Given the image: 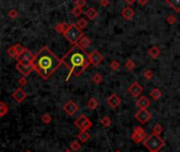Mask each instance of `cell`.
<instances>
[{"label": "cell", "instance_id": "26", "mask_svg": "<svg viewBox=\"0 0 180 152\" xmlns=\"http://www.w3.org/2000/svg\"><path fill=\"white\" fill-rule=\"evenodd\" d=\"M6 54L8 55L10 57H13V58H17L18 57V54H17V51L15 46H12L6 50Z\"/></svg>", "mask_w": 180, "mask_h": 152}, {"label": "cell", "instance_id": "7", "mask_svg": "<svg viewBox=\"0 0 180 152\" xmlns=\"http://www.w3.org/2000/svg\"><path fill=\"white\" fill-rule=\"evenodd\" d=\"M135 118H136L140 124L144 125V124L149 123V121H151L152 115L147 109H140V110L135 114Z\"/></svg>", "mask_w": 180, "mask_h": 152}, {"label": "cell", "instance_id": "27", "mask_svg": "<svg viewBox=\"0 0 180 152\" xmlns=\"http://www.w3.org/2000/svg\"><path fill=\"white\" fill-rule=\"evenodd\" d=\"M92 80H93V82L94 83H96V85H99V83H101L102 81H103V77H102V75L100 73H95L93 75V77H92Z\"/></svg>", "mask_w": 180, "mask_h": 152}, {"label": "cell", "instance_id": "25", "mask_svg": "<svg viewBox=\"0 0 180 152\" xmlns=\"http://www.w3.org/2000/svg\"><path fill=\"white\" fill-rule=\"evenodd\" d=\"M8 112V106L4 102H0V116L3 117Z\"/></svg>", "mask_w": 180, "mask_h": 152}, {"label": "cell", "instance_id": "30", "mask_svg": "<svg viewBox=\"0 0 180 152\" xmlns=\"http://www.w3.org/2000/svg\"><path fill=\"white\" fill-rule=\"evenodd\" d=\"M80 149H81V144L78 141H73V142L71 143V150L72 151L77 152L80 150Z\"/></svg>", "mask_w": 180, "mask_h": 152}, {"label": "cell", "instance_id": "31", "mask_svg": "<svg viewBox=\"0 0 180 152\" xmlns=\"http://www.w3.org/2000/svg\"><path fill=\"white\" fill-rule=\"evenodd\" d=\"M76 24L80 30H84L85 27H87V19H84V18H80L78 21H77Z\"/></svg>", "mask_w": 180, "mask_h": 152}, {"label": "cell", "instance_id": "29", "mask_svg": "<svg viewBox=\"0 0 180 152\" xmlns=\"http://www.w3.org/2000/svg\"><path fill=\"white\" fill-rule=\"evenodd\" d=\"M124 67H125V69L128 70V71H133V70L135 69V67H136V63H135L132 59H128V60H126L125 63H124Z\"/></svg>", "mask_w": 180, "mask_h": 152}, {"label": "cell", "instance_id": "23", "mask_svg": "<svg viewBox=\"0 0 180 152\" xmlns=\"http://www.w3.org/2000/svg\"><path fill=\"white\" fill-rule=\"evenodd\" d=\"M87 121H89V118H87L85 115H80V116H79L78 118L74 121V125L76 126L77 128H79V129H80V128L82 127V126L84 125Z\"/></svg>", "mask_w": 180, "mask_h": 152}, {"label": "cell", "instance_id": "47", "mask_svg": "<svg viewBox=\"0 0 180 152\" xmlns=\"http://www.w3.org/2000/svg\"><path fill=\"white\" fill-rule=\"evenodd\" d=\"M150 152H158V151H150Z\"/></svg>", "mask_w": 180, "mask_h": 152}, {"label": "cell", "instance_id": "22", "mask_svg": "<svg viewBox=\"0 0 180 152\" xmlns=\"http://www.w3.org/2000/svg\"><path fill=\"white\" fill-rule=\"evenodd\" d=\"M166 2L175 11V12H180V0H166Z\"/></svg>", "mask_w": 180, "mask_h": 152}, {"label": "cell", "instance_id": "24", "mask_svg": "<svg viewBox=\"0 0 180 152\" xmlns=\"http://www.w3.org/2000/svg\"><path fill=\"white\" fill-rule=\"evenodd\" d=\"M150 95H151V97L153 98L154 100H158L162 97V92L160 91V89L155 88V89H153L151 92H150Z\"/></svg>", "mask_w": 180, "mask_h": 152}, {"label": "cell", "instance_id": "43", "mask_svg": "<svg viewBox=\"0 0 180 152\" xmlns=\"http://www.w3.org/2000/svg\"><path fill=\"white\" fill-rule=\"evenodd\" d=\"M100 4H101V6H103V8H106V6H109V4H110V0H100Z\"/></svg>", "mask_w": 180, "mask_h": 152}, {"label": "cell", "instance_id": "49", "mask_svg": "<svg viewBox=\"0 0 180 152\" xmlns=\"http://www.w3.org/2000/svg\"><path fill=\"white\" fill-rule=\"evenodd\" d=\"M27 152H32V151H30V150H27Z\"/></svg>", "mask_w": 180, "mask_h": 152}, {"label": "cell", "instance_id": "1", "mask_svg": "<svg viewBox=\"0 0 180 152\" xmlns=\"http://www.w3.org/2000/svg\"><path fill=\"white\" fill-rule=\"evenodd\" d=\"M62 63L68 69L70 73L66 78V80H70V77L72 75L78 77L84 72L91 65L90 60V54H87V51L81 48L78 44H74L70 49L68 53L61 58Z\"/></svg>", "mask_w": 180, "mask_h": 152}, {"label": "cell", "instance_id": "38", "mask_svg": "<svg viewBox=\"0 0 180 152\" xmlns=\"http://www.w3.org/2000/svg\"><path fill=\"white\" fill-rule=\"evenodd\" d=\"M74 3H75V6L82 8H84V6H85V4H87V1H85V0H75Z\"/></svg>", "mask_w": 180, "mask_h": 152}, {"label": "cell", "instance_id": "12", "mask_svg": "<svg viewBox=\"0 0 180 152\" xmlns=\"http://www.w3.org/2000/svg\"><path fill=\"white\" fill-rule=\"evenodd\" d=\"M16 69L18 72H20L21 75L27 77V75L31 74V72L33 71V67L32 66H27V65H23L21 63H16Z\"/></svg>", "mask_w": 180, "mask_h": 152}, {"label": "cell", "instance_id": "9", "mask_svg": "<svg viewBox=\"0 0 180 152\" xmlns=\"http://www.w3.org/2000/svg\"><path fill=\"white\" fill-rule=\"evenodd\" d=\"M78 110H79V106L75 102H73V100H68L63 106V111L68 115H70V116H73Z\"/></svg>", "mask_w": 180, "mask_h": 152}, {"label": "cell", "instance_id": "18", "mask_svg": "<svg viewBox=\"0 0 180 152\" xmlns=\"http://www.w3.org/2000/svg\"><path fill=\"white\" fill-rule=\"evenodd\" d=\"M85 16L87 17V19L90 20H94L96 17L98 16V11L95 8H89L85 12Z\"/></svg>", "mask_w": 180, "mask_h": 152}, {"label": "cell", "instance_id": "10", "mask_svg": "<svg viewBox=\"0 0 180 152\" xmlns=\"http://www.w3.org/2000/svg\"><path fill=\"white\" fill-rule=\"evenodd\" d=\"M103 59H104L103 55H102L101 53H100L99 51H97V50L93 51V52L90 54V60H91V65L95 66V67L99 66L100 63L103 61Z\"/></svg>", "mask_w": 180, "mask_h": 152}, {"label": "cell", "instance_id": "6", "mask_svg": "<svg viewBox=\"0 0 180 152\" xmlns=\"http://www.w3.org/2000/svg\"><path fill=\"white\" fill-rule=\"evenodd\" d=\"M35 56L36 55H34L31 51L25 49V50L23 51L22 54L19 55V56L17 57V63H23V65H27V66H32L34 59H35Z\"/></svg>", "mask_w": 180, "mask_h": 152}, {"label": "cell", "instance_id": "32", "mask_svg": "<svg viewBox=\"0 0 180 152\" xmlns=\"http://www.w3.org/2000/svg\"><path fill=\"white\" fill-rule=\"evenodd\" d=\"M41 121H42V123L46 124V125H48V124H50V123H52V121H53L52 115L49 114V113H44V114L41 116Z\"/></svg>", "mask_w": 180, "mask_h": 152}, {"label": "cell", "instance_id": "42", "mask_svg": "<svg viewBox=\"0 0 180 152\" xmlns=\"http://www.w3.org/2000/svg\"><path fill=\"white\" fill-rule=\"evenodd\" d=\"M18 83L21 86V88L24 87L25 85H27V77H25V76L20 77V78L18 79Z\"/></svg>", "mask_w": 180, "mask_h": 152}, {"label": "cell", "instance_id": "36", "mask_svg": "<svg viewBox=\"0 0 180 152\" xmlns=\"http://www.w3.org/2000/svg\"><path fill=\"white\" fill-rule=\"evenodd\" d=\"M92 126H93V124H92V121L89 119V121H87V123H85L84 125L80 128V131H89V130L92 128Z\"/></svg>", "mask_w": 180, "mask_h": 152}, {"label": "cell", "instance_id": "2", "mask_svg": "<svg viewBox=\"0 0 180 152\" xmlns=\"http://www.w3.org/2000/svg\"><path fill=\"white\" fill-rule=\"evenodd\" d=\"M61 63V59H59L48 47H43L36 54L32 67L42 79L46 80L57 71Z\"/></svg>", "mask_w": 180, "mask_h": 152}, {"label": "cell", "instance_id": "37", "mask_svg": "<svg viewBox=\"0 0 180 152\" xmlns=\"http://www.w3.org/2000/svg\"><path fill=\"white\" fill-rule=\"evenodd\" d=\"M143 76L147 80H152V78L154 77V73L151 71V70H145L144 73H143Z\"/></svg>", "mask_w": 180, "mask_h": 152}, {"label": "cell", "instance_id": "44", "mask_svg": "<svg viewBox=\"0 0 180 152\" xmlns=\"http://www.w3.org/2000/svg\"><path fill=\"white\" fill-rule=\"evenodd\" d=\"M125 1V3L126 4H128V5H133V4H135V2L137 1V0H124Z\"/></svg>", "mask_w": 180, "mask_h": 152}, {"label": "cell", "instance_id": "45", "mask_svg": "<svg viewBox=\"0 0 180 152\" xmlns=\"http://www.w3.org/2000/svg\"><path fill=\"white\" fill-rule=\"evenodd\" d=\"M147 1H149V0H137V2H138L140 5H145V4L147 3Z\"/></svg>", "mask_w": 180, "mask_h": 152}, {"label": "cell", "instance_id": "48", "mask_svg": "<svg viewBox=\"0 0 180 152\" xmlns=\"http://www.w3.org/2000/svg\"><path fill=\"white\" fill-rule=\"evenodd\" d=\"M115 152H121V151H119V150H117V151H115Z\"/></svg>", "mask_w": 180, "mask_h": 152}, {"label": "cell", "instance_id": "28", "mask_svg": "<svg viewBox=\"0 0 180 152\" xmlns=\"http://www.w3.org/2000/svg\"><path fill=\"white\" fill-rule=\"evenodd\" d=\"M99 123L101 124L103 127H106V128H108V127H110L111 125H112V121H111V118L109 116H104V117H102L101 119L99 121Z\"/></svg>", "mask_w": 180, "mask_h": 152}, {"label": "cell", "instance_id": "46", "mask_svg": "<svg viewBox=\"0 0 180 152\" xmlns=\"http://www.w3.org/2000/svg\"><path fill=\"white\" fill-rule=\"evenodd\" d=\"M63 152H74V151H72V150H70V149H66V150H64Z\"/></svg>", "mask_w": 180, "mask_h": 152}, {"label": "cell", "instance_id": "20", "mask_svg": "<svg viewBox=\"0 0 180 152\" xmlns=\"http://www.w3.org/2000/svg\"><path fill=\"white\" fill-rule=\"evenodd\" d=\"M78 44L81 47V48H83V49L85 50V49L89 48V47L91 46V44H92V41H91V39H90L89 37H87V36L83 35L82 37H81V39L79 40Z\"/></svg>", "mask_w": 180, "mask_h": 152}, {"label": "cell", "instance_id": "11", "mask_svg": "<svg viewBox=\"0 0 180 152\" xmlns=\"http://www.w3.org/2000/svg\"><path fill=\"white\" fill-rule=\"evenodd\" d=\"M12 97L16 100L17 102L21 104L25 100V98L27 97V94L25 93V91L22 89V88H18L14 91V93L12 94Z\"/></svg>", "mask_w": 180, "mask_h": 152}, {"label": "cell", "instance_id": "8", "mask_svg": "<svg viewBox=\"0 0 180 152\" xmlns=\"http://www.w3.org/2000/svg\"><path fill=\"white\" fill-rule=\"evenodd\" d=\"M128 92L133 96V97H140L141 94H142V92H143V88L138 81H135V82H133L132 85L128 87Z\"/></svg>", "mask_w": 180, "mask_h": 152}, {"label": "cell", "instance_id": "16", "mask_svg": "<svg viewBox=\"0 0 180 152\" xmlns=\"http://www.w3.org/2000/svg\"><path fill=\"white\" fill-rule=\"evenodd\" d=\"M70 27L71 24H68L66 22H61V23H58L57 25H55V31H56L57 33L64 35V34L66 33V31L70 29Z\"/></svg>", "mask_w": 180, "mask_h": 152}, {"label": "cell", "instance_id": "33", "mask_svg": "<svg viewBox=\"0 0 180 152\" xmlns=\"http://www.w3.org/2000/svg\"><path fill=\"white\" fill-rule=\"evenodd\" d=\"M162 131H163V128H162V126L160 124H156L153 127V133L156 134V135H160L162 133Z\"/></svg>", "mask_w": 180, "mask_h": 152}, {"label": "cell", "instance_id": "41", "mask_svg": "<svg viewBox=\"0 0 180 152\" xmlns=\"http://www.w3.org/2000/svg\"><path fill=\"white\" fill-rule=\"evenodd\" d=\"M15 48H16V51H17V54H18V56L19 55H21L23 53V51L25 50L24 48H23L21 44H15Z\"/></svg>", "mask_w": 180, "mask_h": 152}, {"label": "cell", "instance_id": "4", "mask_svg": "<svg viewBox=\"0 0 180 152\" xmlns=\"http://www.w3.org/2000/svg\"><path fill=\"white\" fill-rule=\"evenodd\" d=\"M63 36L68 42H71V44L74 46V44H78L79 40L81 39V37L83 36V32H82V30H80L78 27H77V24L72 23L70 29L66 31V33L64 34Z\"/></svg>", "mask_w": 180, "mask_h": 152}, {"label": "cell", "instance_id": "17", "mask_svg": "<svg viewBox=\"0 0 180 152\" xmlns=\"http://www.w3.org/2000/svg\"><path fill=\"white\" fill-rule=\"evenodd\" d=\"M147 53H149V55L152 57V58L156 59V58H158V57L160 56V54H161V51H160V49L158 48V47L154 46V47H152V48L150 49Z\"/></svg>", "mask_w": 180, "mask_h": 152}, {"label": "cell", "instance_id": "40", "mask_svg": "<svg viewBox=\"0 0 180 152\" xmlns=\"http://www.w3.org/2000/svg\"><path fill=\"white\" fill-rule=\"evenodd\" d=\"M72 14L74 15V16H76V17H79L81 14H82V8H77V6H75V8L72 10Z\"/></svg>", "mask_w": 180, "mask_h": 152}, {"label": "cell", "instance_id": "5", "mask_svg": "<svg viewBox=\"0 0 180 152\" xmlns=\"http://www.w3.org/2000/svg\"><path fill=\"white\" fill-rule=\"evenodd\" d=\"M147 137V132L143 130V128L141 127H136L133 131L132 135H131V140L135 143V144H139L141 142H144L145 138Z\"/></svg>", "mask_w": 180, "mask_h": 152}, {"label": "cell", "instance_id": "35", "mask_svg": "<svg viewBox=\"0 0 180 152\" xmlns=\"http://www.w3.org/2000/svg\"><path fill=\"white\" fill-rule=\"evenodd\" d=\"M8 16L10 17L11 19H16L17 17L19 16L18 12H17V10H15V8H12V10H10L8 12Z\"/></svg>", "mask_w": 180, "mask_h": 152}, {"label": "cell", "instance_id": "14", "mask_svg": "<svg viewBox=\"0 0 180 152\" xmlns=\"http://www.w3.org/2000/svg\"><path fill=\"white\" fill-rule=\"evenodd\" d=\"M121 15H122V17L125 19V20H128V21L132 20L133 17H134V15H135V11L133 10L131 6H125V8H122Z\"/></svg>", "mask_w": 180, "mask_h": 152}, {"label": "cell", "instance_id": "15", "mask_svg": "<svg viewBox=\"0 0 180 152\" xmlns=\"http://www.w3.org/2000/svg\"><path fill=\"white\" fill-rule=\"evenodd\" d=\"M150 105H151V102H150L147 96H140V97H138V99L136 102V106L139 109H147Z\"/></svg>", "mask_w": 180, "mask_h": 152}, {"label": "cell", "instance_id": "13", "mask_svg": "<svg viewBox=\"0 0 180 152\" xmlns=\"http://www.w3.org/2000/svg\"><path fill=\"white\" fill-rule=\"evenodd\" d=\"M106 102H108V105L111 107V108L116 109V108H118L120 106V104H121V98H120L117 94H112L110 97H108Z\"/></svg>", "mask_w": 180, "mask_h": 152}, {"label": "cell", "instance_id": "19", "mask_svg": "<svg viewBox=\"0 0 180 152\" xmlns=\"http://www.w3.org/2000/svg\"><path fill=\"white\" fill-rule=\"evenodd\" d=\"M87 108H89L90 110H96V109L98 108V106H99V102H98L97 98L91 97L89 100H87Z\"/></svg>", "mask_w": 180, "mask_h": 152}, {"label": "cell", "instance_id": "39", "mask_svg": "<svg viewBox=\"0 0 180 152\" xmlns=\"http://www.w3.org/2000/svg\"><path fill=\"white\" fill-rule=\"evenodd\" d=\"M166 22H168L169 24L173 25V24H175V23L177 22V18L174 16V15H170V16L166 18Z\"/></svg>", "mask_w": 180, "mask_h": 152}, {"label": "cell", "instance_id": "3", "mask_svg": "<svg viewBox=\"0 0 180 152\" xmlns=\"http://www.w3.org/2000/svg\"><path fill=\"white\" fill-rule=\"evenodd\" d=\"M143 145L149 151H159L160 149L166 146V142L159 135L153 133L145 138Z\"/></svg>", "mask_w": 180, "mask_h": 152}, {"label": "cell", "instance_id": "21", "mask_svg": "<svg viewBox=\"0 0 180 152\" xmlns=\"http://www.w3.org/2000/svg\"><path fill=\"white\" fill-rule=\"evenodd\" d=\"M77 137L80 141L81 143H87V141L91 138V134L87 131H80L78 134H77Z\"/></svg>", "mask_w": 180, "mask_h": 152}, {"label": "cell", "instance_id": "34", "mask_svg": "<svg viewBox=\"0 0 180 152\" xmlns=\"http://www.w3.org/2000/svg\"><path fill=\"white\" fill-rule=\"evenodd\" d=\"M110 68L113 71H118L120 68V63L118 60H112L110 63Z\"/></svg>", "mask_w": 180, "mask_h": 152}]
</instances>
